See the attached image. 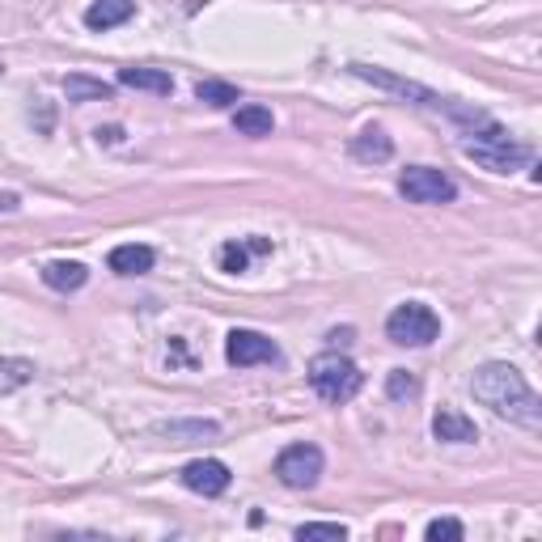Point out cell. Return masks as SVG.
<instances>
[{"instance_id": "d4e9b609", "label": "cell", "mask_w": 542, "mask_h": 542, "mask_svg": "<svg viewBox=\"0 0 542 542\" xmlns=\"http://www.w3.org/2000/svg\"><path fill=\"white\" fill-rule=\"evenodd\" d=\"M327 339L335 343V348H339V343H352V327H343V331H331Z\"/></svg>"}, {"instance_id": "52a82bcc", "label": "cell", "mask_w": 542, "mask_h": 542, "mask_svg": "<svg viewBox=\"0 0 542 542\" xmlns=\"http://www.w3.org/2000/svg\"><path fill=\"white\" fill-rule=\"evenodd\" d=\"M225 360L233 369H250V365H271V360H280V348L271 343L267 335L259 331H229L225 339Z\"/></svg>"}, {"instance_id": "e0dca14e", "label": "cell", "mask_w": 542, "mask_h": 542, "mask_svg": "<svg viewBox=\"0 0 542 542\" xmlns=\"http://www.w3.org/2000/svg\"><path fill=\"white\" fill-rule=\"evenodd\" d=\"M390 153H394V140L382 128H365L352 140V157L356 161H390Z\"/></svg>"}, {"instance_id": "7c38bea8", "label": "cell", "mask_w": 542, "mask_h": 542, "mask_svg": "<svg viewBox=\"0 0 542 542\" xmlns=\"http://www.w3.org/2000/svg\"><path fill=\"white\" fill-rule=\"evenodd\" d=\"M212 420H170V424H153V437H166L170 445H191V441H204V437H216Z\"/></svg>"}, {"instance_id": "ac0fdd59", "label": "cell", "mask_w": 542, "mask_h": 542, "mask_svg": "<svg viewBox=\"0 0 542 542\" xmlns=\"http://www.w3.org/2000/svg\"><path fill=\"white\" fill-rule=\"evenodd\" d=\"M195 98H200L204 106H216V111H225V106H238L242 102L238 85H229V81H200V85H195Z\"/></svg>"}, {"instance_id": "ffe728a7", "label": "cell", "mask_w": 542, "mask_h": 542, "mask_svg": "<svg viewBox=\"0 0 542 542\" xmlns=\"http://www.w3.org/2000/svg\"><path fill=\"white\" fill-rule=\"evenodd\" d=\"M34 377V365L22 356H9V360H0V394H13V390H22L26 382Z\"/></svg>"}, {"instance_id": "2e32d148", "label": "cell", "mask_w": 542, "mask_h": 542, "mask_svg": "<svg viewBox=\"0 0 542 542\" xmlns=\"http://www.w3.org/2000/svg\"><path fill=\"white\" fill-rule=\"evenodd\" d=\"M233 128L250 140H263V136H271V128H276V119H271L267 106L250 102V106H238V111H233Z\"/></svg>"}, {"instance_id": "d6986e66", "label": "cell", "mask_w": 542, "mask_h": 542, "mask_svg": "<svg viewBox=\"0 0 542 542\" xmlns=\"http://www.w3.org/2000/svg\"><path fill=\"white\" fill-rule=\"evenodd\" d=\"M64 94H68V102H106L115 94L106 81H89V77H68L64 81Z\"/></svg>"}, {"instance_id": "484cf974", "label": "cell", "mask_w": 542, "mask_h": 542, "mask_svg": "<svg viewBox=\"0 0 542 542\" xmlns=\"http://www.w3.org/2000/svg\"><path fill=\"white\" fill-rule=\"evenodd\" d=\"M98 140H106V144H115V140H119V128H106V132L98 128Z\"/></svg>"}, {"instance_id": "8fae6325", "label": "cell", "mask_w": 542, "mask_h": 542, "mask_svg": "<svg viewBox=\"0 0 542 542\" xmlns=\"http://www.w3.org/2000/svg\"><path fill=\"white\" fill-rule=\"evenodd\" d=\"M132 13H136V0H94V5L85 9V26L89 30H115V26L128 22Z\"/></svg>"}, {"instance_id": "277c9868", "label": "cell", "mask_w": 542, "mask_h": 542, "mask_svg": "<svg viewBox=\"0 0 542 542\" xmlns=\"http://www.w3.org/2000/svg\"><path fill=\"white\" fill-rule=\"evenodd\" d=\"M399 195L411 204H454L458 187H454V178L432 166H407L399 174Z\"/></svg>"}, {"instance_id": "5bb4252c", "label": "cell", "mask_w": 542, "mask_h": 542, "mask_svg": "<svg viewBox=\"0 0 542 542\" xmlns=\"http://www.w3.org/2000/svg\"><path fill=\"white\" fill-rule=\"evenodd\" d=\"M89 280V267L85 263H72V259H56L43 267V284L56 288V293H77V288Z\"/></svg>"}, {"instance_id": "3957f363", "label": "cell", "mask_w": 542, "mask_h": 542, "mask_svg": "<svg viewBox=\"0 0 542 542\" xmlns=\"http://www.w3.org/2000/svg\"><path fill=\"white\" fill-rule=\"evenodd\" d=\"M386 335L390 343H399V348H424L441 335V318L428 310L424 301H403L399 310L386 318Z\"/></svg>"}, {"instance_id": "4fadbf2b", "label": "cell", "mask_w": 542, "mask_h": 542, "mask_svg": "<svg viewBox=\"0 0 542 542\" xmlns=\"http://www.w3.org/2000/svg\"><path fill=\"white\" fill-rule=\"evenodd\" d=\"M111 271H119V276H144V271H153V263H157V255L149 246H140V242H132V246H115L111 250Z\"/></svg>"}, {"instance_id": "30bf717a", "label": "cell", "mask_w": 542, "mask_h": 542, "mask_svg": "<svg viewBox=\"0 0 542 542\" xmlns=\"http://www.w3.org/2000/svg\"><path fill=\"white\" fill-rule=\"evenodd\" d=\"M432 437L449 441V445H471V441H479V428H475V420H466L462 411L441 407L437 415H432Z\"/></svg>"}, {"instance_id": "44dd1931", "label": "cell", "mask_w": 542, "mask_h": 542, "mask_svg": "<svg viewBox=\"0 0 542 542\" xmlns=\"http://www.w3.org/2000/svg\"><path fill=\"white\" fill-rule=\"evenodd\" d=\"M386 394H390L394 403L415 399V394H420V382H415V373H407V369H390V377H386Z\"/></svg>"}, {"instance_id": "9a60e30c", "label": "cell", "mask_w": 542, "mask_h": 542, "mask_svg": "<svg viewBox=\"0 0 542 542\" xmlns=\"http://www.w3.org/2000/svg\"><path fill=\"white\" fill-rule=\"evenodd\" d=\"M119 85L149 89V94H174V77L161 68H119Z\"/></svg>"}, {"instance_id": "6da1fadb", "label": "cell", "mask_w": 542, "mask_h": 542, "mask_svg": "<svg viewBox=\"0 0 542 542\" xmlns=\"http://www.w3.org/2000/svg\"><path fill=\"white\" fill-rule=\"evenodd\" d=\"M471 390H475V399H479L483 407H492L496 415H504V420L526 424V428H538V424H542L538 394H534V386H530L513 365H500V360H492V365L475 369Z\"/></svg>"}, {"instance_id": "7402d4cb", "label": "cell", "mask_w": 542, "mask_h": 542, "mask_svg": "<svg viewBox=\"0 0 542 542\" xmlns=\"http://www.w3.org/2000/svg\"><path fill=\"white\" fill-rule=\"evenodd\" d=\"M297 538L301 542H310V538L343 542V538H348V526H339V521H305V526H297Z\"/></svg>"}, {"instance_id": "cb8c5ba5", "label": "cell", "mask_w": 542, "mask_h": 542, "mask_svg": "<svg viewBox=\"0 0 542 542\" xmlns=\"http://www.w3.org/2000/svg\"><path fill=\"white\" fill-rule=\"evenodd\" d=\"M221 267H225V271H246V267H250V246L225 242V246H221Z\"/></svg>"}, {"instance_id": "9c48e42d", "label": "cell", "mask_w": 542, "mask_h": 542, "mask_svg": "<svg viewBox=\"0 0 542 542\" xmlns=\"http://www.w3.org/2000/svg\"><path fill=\"white\" fill-rule=\"evenodd\" d=\"M229 466L216 462V458H195L183 466V487H191L195 496H221L229 487Z\"/></svg>"}, {"instance_id": "603a6c76", "label": "cell", "mask_w": 542, "mask_h": 542, "mask_svg": "<svg viewBox=\"0 0 542 542\" xmlns=\"http://www.w3.org/2000/svg\"><path fill=\"white\" fill-rule=\"evenodd\" d=\"M462 521H454V517H437V521H428V530H424V538L428 542H462Z\"/></svg>"}, {"instance_id": "ba28073f", "label": "cell", "mask_w": 542, "mask_h": 542, "mask_svg": "<svg viewBox=\"0 0 542 542\" xmlns=\"http://www.w3.org/2000/svg\"><path fill=\"white\" fill-rule=\"evenodd\" d=\"M352 77H360V81H369V85H382V89H390V94H403V98H415V106H432V111H445V98H441V94H432V89H424V85H415V81H403V77H394V72H386V68H369V64H352Z\"/></svg>"}, {"instance_id": "8992f818", "label": "cell", "mask_w": 542, "mask_h": 542, "mask_svg": "<svg viewBox=\"0 0 542 542\" xmlns=\"http://www.w3.org/2000/svg\"><path fill=\"white\" fill-rule=\"evenodd\" d=\"M466 157L479 161V166L492 170V174H513V170L534 161V153L526 149V144H513V140H471L466 144Z\"/></svg>"}, {"instance_id": "7a4b0ae2", "label": "cell", "mask_w": 542, "mask_h": 542, "mask_svg": "<svg viewBox=\"0 0 542 542\" xmlns=\"http://www.w3.org/2000/svg\"><path fill=\"white\" fill-rule=\"evenodd\" d=\"M310 386L322 403H331V407H343L348 399H356L360 386H365V373H360L348 356H339V352H322L314 356V365H310Z\"/></svg>"}, {"instance_id": "5b68a950", "label": "cell", "mask_w": 542, "mask_h": 542, "mask_svg": "<svg viewBox=\"0 0 542 542\" xmlns=\"http://www.w3.org/2000/svg\"><path fill=\"white\" fill-rule=\"evenodd\" d=\"M322 466H327V458H322L318 445H288L284 454L276 458V475H280L284 487L310 492V487L322 479Z\"/></svg>"}]
</instances>
